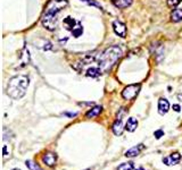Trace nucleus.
<instances>
[{"label": "nucleus", "instance_id": "nucleus-1", "mask_svg": "<svg viewBox=\"0 0 182 170\" xmlns=\"http://www.w3.org/2000/svg\"><path fill=\"white\" fill-rule=\"evenodd\" d=\"M68 5V0H50L44 8L42 18V25L48 31H55L57 27V16Z\"/></svg>", "mask_w": 182, "mask_h": 170}, {"label": "nucleus", "instance_id": "nucleus-2", "mask_svg": "<svg viewBox=\"0 0 182 170\" xmlns=\"http://www.w3.org/2000/svg\"><path fill=\"white\" fill-rule=\"evenodd\" d=\"M123 51L119 46H112L107 48L101 55H99L97 61L101 73H107L115 66V64L122 58Z\"/></svg>", "mask_w": 182, "mask_h": 170}, {"label": "nucleus", "instance_id": "nucleus-3", "mask_svg": "<svg viewBox=\"0 0 182 170\" xmlns=\"http://www.w3.org/2000/svg\"><path fill=\"white\" fill-rule=\"evenodd\" d=\"M30 78L26 75H17L9 79L7 85V94L14 100H20L26 94Z\"/></svg>", "mask_w": 182, "mask_h": 170}, {"label": "nucleus", "instance_id": "nucleus-4", "mask_svg": "<svg viewBox=\"0 0 182 170\" xmlns=\"http://www.w3.org/2000/svg\"><path fill=\"white\" fill-rule=\"evenodd\" d=\"M141 85L140 84H131L128 85L126 87H124V90L122 91V96L125 100H133L136 98L138 93H139Z\"/></svg>", "mask_w": 182, "mask_h": 170}, {"label": "nucleus", "instance_id": "nucleus-5", "mask_svg": "<svg viewBox=\"0 0 182 170\" xmlns=\"http://www.w3.org/2000/svg\"><path fill=\"white\" fill-rule=\"evenodd\" d=\"M113 29L121 38H125L126 36V26L125 24L122 23L121 20H114L113 22Z\"/></svg>", "mask_w": 182, "mask_h": 170}, {"label": "nucleus", "instance_id": "nucleus-6", "mask_svg": "<svg viewBox=\"0 0 182 170\" xmlns=\"http://www.w3.org/2000/svg\"><path fill=\"white\" fill-rule=\"evenodd\" d=\"M180 160H181V154L179 152H175V153H172L171 155L166 158H163V162L166 164V166H172V164L179 163Z\"/></svg>", "mask_w": 182, "mask_h": 170}, {"label": "nucleus", "instance_id": "nucleus-7", "mask_svg": "<svg viewBox=\"0 0 182 170\" xmlns=\"http://www.w3.org/2000/svg\"><path fill=\"white\" fill-rule=\"evenodd\" d=\"M170 110V102L164 98H161L158 100V114L161 116H164Z\"/></svg>", "mask_w": 182, "mask_h": 170}, {"label": "nucleus", "instance_id": "nucleus-8", "mask_svg": "<svg viewBox=\"0 0 182 170\" xmlns=\"http://www.w3.org/2000/svg\"><path fill=\"white\" fill-rule=\"evenodd\" d=\"M42 161H43V163L47 164L48 167H53V166H55V163H56V161H57L56 154L51 153V152H48V153L43 154Z\"/></svg>", "mask_w": 182, "mask_h": 170}, {"label": "nucleus", "instance_id": "nucleus-9", "mask_svg": "<svg viewBox=\"0 0 182 170\" xmlns=\"http://www.w3.org/2000/svg\"><path fill=\"white\" fill-rule=\"evenodd\" d=\"M145 149V145L143 144H139V145H136V146L131 147L130 150H128L125 152V157L128 158H133V157H137L138 154L141 152V151Z\"/></svg>", "mask_w": 182, "mask_h": 170}, {"label": "nucleus", "instance_id": "nucleus-10", "mask_svg": "<svg viewBox=\"0 0 182 170\" xmlns=\"http://www.w3.org/2000/svg\"><path fill=\"white\" fill-rule=\"evenodd\" d=\"M124 126H123V121L122 119H119V118H117L115 120V123L113 124V133L116 135V136H119V135H122L123 133V129H124Z\"/></svg>", "mask_w": 182, "mask_h": 170}, {"label": "nucleus", "instance_id": "nucleus-11", "mask_svg": "<svg viewBox=\"0 0 182 170\" xmlns=\"http://www.w3.org/2000/svg\"><path fill=\"white\" fill-rule=\"evenodd\" d=\"M96 51H92V52H86L83 53L82 57H81V61H82V65H86V64H90L95 59H96Z\"/></svg>", "mask_w": 182, "mask_h": 170}, {"label": "nucleus", "instance_id": "nucleus-12", "mask_svg": "<svg viewBox=\"0 0 182 170\" xmlns=\"http://www.w3.org/2000/svg\"><path fill=\"white\" fill-rule=\"evenodd\" d=\"M137 127H138V120L134 117H130L125 124V129L130 133H132L136 131Z\"/></svg>", "mask_w": 182, "mask_h": 170}, {"label": "nucleus", "instance_id": "nucleus-13", "mask_svg": "<svg viewBox=\"0 0 182 170\" xmlns=\"http://www.w3.org/2000/svg\"><path fill=\"white\" fill-rule=\"evenodd\" d=\"M112 2L115 7L123 9V8H128L129 6H131L133 0H112Z\"/></svg>", "mask_w": 182, "mask_h": 170}, {"label": "nucleus", "instance_id": "nucleus-14", "mask_svg": "<svg viewBox=\"0 0 182 170\" xmlns=\"http://www.w3.org/2000/svg\"><path fill=\"white\" fill-rule=\"evenodd\" d=\"M63 23H64V26H65V29H66L67 31H73L76 25V20H74V18H72L71 16H67L66 18H64Z\"/></svg>", "mask_w": 182, "mask_h": 170}, {"label": "nucleus", "instance_id": "nucleus-15", "mask_svg": "<svg viewBox=\"0 0 182 170\" xmlns=\"http://www.w3.org/2000/svg\"><path fill=\"white\" fill-rule=\"evenodd\" d=\"M103 111V107H100V105H96V107H93L92 109H90L89 111L86 114V118H93L98 116L100 112Z\"/></svg>", "mask_w": 182, "mask_h": 170}, {"label": "nucleus", "instance_id": "nucleus-16", "mask_svg": "<svg viewBox=\"0 0 182 170\" xmlns=\"http://www.w3.org/2000/svg\"><path fill=\"white\" fill-rule=\"evenodd\" d=\"M171 20L174 22V23H178V22H181L182 20V9L181 8H178V9H174L171 14Z\"/></svg>", "mask_w": 182, "mask_h": 170}, {"label": "nucleus", "instance_id": "nucleus-17", "mask_svg": "<svg viewBox=\"0 0 182 170\" xmlns=\"http://www.w3.org/2000/svg\"><path fill=\"white\" fill-rule=\"evenodd\" d=\"M101 74V70H100L99 67H91L86 70V75L88 77H98V76Z\"/></svg>", "mask_w": 182, "mask_h": 170}, {"label": "nucleus", "instance_id": "nucleus-18", "mask_svg": "<svg viewBox=\"0 0 182 170\" xmlns=\"http://www.w3.org/2000/svg\"><path fill=\"white\" fill-rule=\"evenodd\" d=\"M25 164H26V167L29 168V170H42V169H41V167H40V166H39V164L35 163L34 161L26 160V162H25Z\"/></svg>", "mask_w": 182, "mask_h": 170}, {"label": "nucleus", "instance_id": "nucleus-19", "mask_svg": "<svg viewBox=\"0 0 182 170\" xmlns=\"http://www.w3.org/2000/svg\"><path fill=\"white\" fill-rule=\"evenodd\" d=\"M117 170H134V166L132 162H125V163L119 164Z\"/></svg>", "mask_w": 182, "mask_h": 170}, {"label": "nucleus", "instance_id": "nucleus-20", "mask_svg": "<svg viewBox=\"0 0 182 170\" xmlns=\"http://www.w3.org/2000/svg\"><path fill=\"white\" fill-rule=\"evenodd\" d=\"M83 34V27L82 26H76L74 27V29L72 31V35L74 36V38H80V36Z\"/></svg>", "mask_w": 182, "mask_h": 170}, {"label": "nucleus", "instance_id": "nucleus-21", "mask_svg": "<svg viewBox=\"0 0 182 170\" xmlns=\"http://www.w3.org/2000/svg\"><path fill=\"white\" fill-rule=\"evenodd\" d=\"M81 1H83V2L88 3V5H90V6H95V7H97V8H99V9H103V7H101V5L97 2L96 0H81Z\"/></svg>", "mask_w": 182, "mask_h": 170}, {"label": "nucleus", "instance_id": "nucleus-22", "mask_svg": "<svg viewBox=\"0 0 182 170\" xmlns=\"http://www.w3.org/2000/svg\"><path fill=\"white\" fill-rule=\"evenodd\" d=\"M181 1H182V0H167V6H169V7L178 6V5H179Z\"/></svg>", "mask_w": 182, "mask_h": 170}, {"label": "nucleus", "instance_id": "nucleus-23", "mask_svg": "<svg viewBox=\"0 0 182 170\" xmlns=\"http://www.w3.org/2000/svg\"><path fill=\"white\" fill-rule=\"evenodd\" d=\"M154 135H155V137L157 138V140H159L162 136H164V131H163V129H158V131H156L155 133H154Z\"/></svg>", "mask_w": 182, "mask_h": 170}, {"label": "nucleus", "instance_id": "nucleus-24", "mask_svg": "<svg viewBox=\"0 0 182 170\" xmlns=\"http://www.w3.org/2000/svg\"><path fill=\"white\" fill-rule=\"evenodd\" d=\"M53 48V46H51V43L49 42V41H46L44 42V46H43V50H46V51H48V50H50Z\"/></svg>", "mask_w": 182, "mask_h": 170}, {"label": "nucleus", "instance_id": "nucleus-25", "mask_svg": "<svg viewBox=\"0 0 182 170\" xmlns=\"http://www.w3.org/2000/svg\"><path fill=\"white\" fill-rule=\"evenodd\" d=\"M173 109H174L176 112H179L180 110H181V107H180L179 105H173Z\"/></svg>", "mask_w": 182, "mask_h": 170}, {"label": "nucleus", "instance_id": "nucleus-26", "mask_svg": "<svg viewBox=\"0 0 182 170\" xmlns=\"http://www.w3.org/2000/svg\"><path fill=\"white\" fill-rule=\"evenodd\" d=\"M64 114H65V116H68V117H75L77 114H76V112H74V114H68V112H65Z\"/></svg>", "mask_w": 182, "mask_h": 170}, {"label": "nucleus", "instance_id": "nucleus-27", "mask_svg": "<svg viewBox=\"0 0 182 170\" xmlns=\"http://www.w3.org/2000/svg\"><path fill=\"white\" fill-rule=\"evenodd\" d=\"M3 155H5V157L7 155V146H6V145L3 146Z\"/></svg>", "mask_w": 182, "mask_h": 170}, {"label": "nucleus", "instance_id": "nucleus-28", "mask_svg": "<svg viewBox=\"0 0 182 170\" xmlns=\"http://www.w3.org/2000/svg\"><path fill=\"white\" fill-rule=\"evenodd\" d=\"M13 170H20V169H13Z\"/></svg>", "mask_w": 182, "mask_h": 170}, {"label": "nucleus", "instance_id": "nucleus-29", "mask_svg": "<svg viewBox=\"0 0 182 170\" xmlns=\"http://www.w3.org/2000/svg\"><path fill=\"white\" fill-rule=\"evenodd\" d=\"M86 170H90V169H86Z\"/></svg>", "mask_w": 182, "mask_h": 170}]
</instances>
